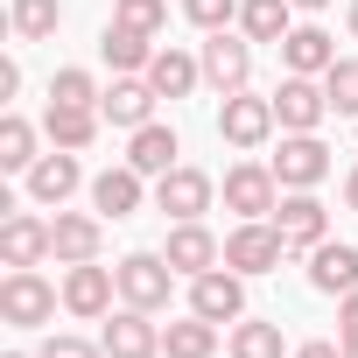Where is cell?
I'll return each mask as SVG.
<instances>
[{"instance_id":"cell-27","label":"cell","mask_w":358,"mask_h":358,"mask_svg":"<svg viewBox=\"0 0 358 358\" xmlns=\"http://www.w3.org/2000/svg\"><path fill=\"white\" fill-rule=\"evenodd\" d=\"M295 29V0H239V36L260 50V43H274L281 50V36Z\"/></svg>"},{"instance_id":"cell-29","label":"cell","mask_w":358,"mask_h":358,"mask_svg":"<svg viewBox=\"0 0 358 358\" xmlns=\"http://www.w3.org/2000/svg\"><path fill=\"white\" fill-rule=\"evenodd\" d=\"M225 351H232V358H281V323H267V316H239V323L225 330Z\"/></svg>"},{"instance_id":"cell-15","label":"cell","mask_w":358,"mask_h":358,"mask_svg":"<svg viewBox=\"0 0 358 358\" xmlns=\"http://www.w3.org/2000/svg\"><path fill=\"white\" fill-rule=\"evenodd\" d=\"M141 204H148V176H141L134 162H120V169H99V176H92V211H99L106 225L134 218Z\"/></svg>"},{"instance_id":"cell-14","label":"cell","mask_w":358,"mask_h":358,"mask_svg":"<svg viewBox=\"0 0 358 358\" xmlns=\"http://www.w3.org/2000/svg\"><path fill=\"white\" fill-rule=\"evenodd\" d=\"M99 344H106V358H162V323L148 316V309H113L106 316V330H99Z\"/></svg>"},{"instance_id":"cell-16","label":"cell","mask_w":358,"mask_h":358,"mask_svg":"<svg viewBox=\"0 0 358 358\" xmlns=\"http://www.w3.org/2000/svg\"><path fill=\"white\" fill-rule=\"evenodd\" d=\"M0 260H8V267H43V260H57L50 218H36V211H8V218H0Z\"/></svg>"},{"instance_id":"cell-39","label":"cell","mask_w":358,"mask_h":358,"mask_svg":"<svg viewBox=\"0 0 358 358\" xmlns=\"http://www.w3.org/2000/svg\"><path fill=\"white\" fill-rule=\"evenodd\" d=\"M344 211H358V169L344 176Z\"/></svg>"},{"instance_id":"cell-37","label":"cell","mask_w":358,"mask_h":358,"mask_svg":"<svg viewBox=\"0 0 358 358\" xmlns=\"http://www.w3.org/2000/svg\"><path fill=\"white\" fill-rule=\"evenodd\" d=\"M295 358H351L337 337H309V344H295Z\"/></svg>"},{"instance_id":"cell-25","label":"cell","mask_w":358,"mask_h":358,"mask_svg":"<svg viewBox=\"0 0 358 358\" xmlns=\"http://www.w3.org/2000/svg\"><path fill=\"white\" fill-rule=\"evenodd\" d=\"M176 155H183V141H176V127H162V120H148V127L127 134V162H134L141 176H169Z\"/></svg>"},{"instance_id":"cell-33","label":"cell","mask_w":358,"mask_h":358,"mask_svg":"<svg viewBox=\"0 0 358 358\" xmlns=\"http://www.w3.org/2000/svg\"><path fill=\"white\" fill-rule=\"evenodd\" d=\"M113 22H127L141 36H162L169 29V0H113Z\"/></svg>"},{"instance_id":"cell-5","label":"cell","mask_w":358,"mask_h":358,"mask_svg":"<svg viewBox=\"0 0 358 358\" xmlns=\"http://www.w3.org/2000/svg\"><path fill=\"white\" fill-rule=\"evenodd\" d=\"M218 204V183L204 169H190V162H176L169 176H155V211L169 218V225H183V218H204Z\"/></svg>"},{"instance_id":"cell-41","label":"cell","mask_w":358,"mask_h":358,"mask_svg":"<svg viewBox=\"0 0 358 358\" xmlns=\"http://www.w3.org/2000/svg\"><path fill=\"white\" fill-rule=\"evenodd\" d=\"M351 36H358V0H351Z\"/></svg>"},{"instance_id":"cell-10","label":"cell","mask_w":358,"mask_h":358,"mask_svg":"<svg viewBox=\"0 0 358 358\" xmlns=\"http://www.w3.org/2000/svg\"><path fill=\"white\" fill-rule=\"evenodd\" d=\"M162 253H169V267L183 274V281H197V274H211V267H225V239L204 225V218H183V225H169V239H162Z\"/></svg>"},{"instance_id":"cell-34","label":"cell","mask_w":358,"mask_h":358,"mask_svg":"<svg viewBox=\"0 0 358 358\" xmlns=\"http://www.w3.org/2000/svg\"><path fill=\"white\" fill-rule=\"evenodd\" d=\"M183 15H190V29L218 36V29H232V22H239V0H183Z\"/></svg>"},{"instance_id":"cell-18","label":"cell","mask_w":358,"mask_h":358,"mask_svg":"<svg viewBox=\"0 0 358 358\" xmlns=\"http://www.w3.org/2000/svg\"><path fill=\"white\" fill-rule=\"evenodd\" d=\"M190 309L211 316V323H239V316H246V274H232V267L197 274V281H190Z\"/></svg>"},{"instance_id":"cell-1","label":"cell","mask_w":358,"mask_h":358,"mask_svg":"<svg viewBox=\"0 0 358 358\" xmlns=\"http://www.w3.org/2000/svg\"><path fill=\"white\" fill-rule=\"evenodd\" d=\"M57 302H64V288H50L43 267H8V281H0V323H15V330L57 323Z\"/></svg>"},{"instance_id":"cell-26","label":"cell","mask_w":358,"mask_h":358,"mask_svg":"<svg viewBox=\"0 0 358 358\" xmlns=\"http://www.w3.org/2000/svg\"><path fill=\"white\" fill-rule=\"evenodd\" d=\"M148 85L162 92V99H190L197 85H204V57H190V50H155V64H148Z\"/></svg>"},{"instance_id":"cell-30","label":"cell","mask_w":358,"mask_h":358,"mask_svg":"<svg viewBox=\"0 0 358 358\" xmlns=\"http://www.w3.org/2000/svg\"><path fill=\"white\" fill-rule=\"evenodd\" d=\"M43 155H36V127L22 120V113H8V120H0V169H8V176H29Z\"/></svg>"},{"instance_id":"cell-4","label":"cell","mask_w":358,"mask_h":358,"mask_svg":"<svg viewBox=\"0 0 358 358\" xmlns=\"http://www.w3.org/2000/svg\"><path fill=\"white\" fill-rule=\"evenodd\" d=\"M281 260H288V239L274 232V218H239V225L225 232V267H232V274L253 281V274H274Z\"/></svg>"},{"instance_id":"cell-24","label":"cell","mask_w":358,"mask_h":358,"mask_svg":"<svg viewBox=\"0 0 358 358\" xmlns=\"http://www.w3.org/2000/svg\"><path fill=\"white\" fill-rule=\"evenodd\" d=\"M225 344V323H211V316H176V323H162V358H211Z\"/></svg>"},{"instance_id":"cell-9","label":"cell","mask_w":358,"mask_h":358,"mask_svg":"<svg viewBox=\"0 0 358 358\" xmlns=\"http://www.w3.org/2000/svg\"><path fill=\"white\" fill-rule=\"evenodd\" d=\"M281 204V176L267 162H232L225 169V211L232 218H274Z\"/></svg>"},{"instance_id":"cell-6","label":"cell","mask_w":358,"mask_h":358,"mask_svg":"<svg viewBox=\"0 0 358 358\" xmlns=\"http://www.w3.org/2000/svg\"><path fill=\"white\" fill-rule=\"evenodd\" d=\"M22 190H29V204H36V211H64V204L85 190V162H78L71 148H50V155L22 176Z\"/></svg>"},{"instance_id":"cell-28","label":"cell","mask_w":358,"mask_h":358,"mask_svg":"<svg viewBox=\"0 0 358 358\" xmlns=\"http://www.w3.org/2000/svg\"><path fill=\"white\" fill-rule=\"evenodd\" d=\"M8 29H15V43H50L64 29V0H15Z\"/></svg>"},{"instance_id":"cell-21","label":"cell","mask_w":358,"mask_h":358,"mask_svg":"<svg viewBox=\"0 0 358 358\" xmlns=\"http://www.w3.org/2000/svg\"><path fill=\"white\" fill-rule=\"evenodd\" d=\"M155 85L148 78H113L106 85V99H99V113H106V127H120V134H134V127H148L155 120Z\"/></svg>"},{"instance_id":"cell-20","label":"cell","mask_w":358,"mask_h":358,"mask_svg":"<svg viewBox=\"0 0 358 358\" xmlns=\"http://www.w3.org/2000/svg\"><path fill=\"white\" fill-rule=\"evenodd\" d=\"M155 36H141V29H127V22H106V36H99V57H106V71L113 78H148V64H155Z\"/></svg>"},{"instance_id":"cell-2","label":"cell","mask_w":358,"mask_h":358,"mask_svg":"<svg viewBox=\"0 0 358 358\" xmlns=\"http://www.w3.org/2000/svg\"><path fill=\"white\" fill-rule=\"evenodd\" d=\"M113 274H120V302H127V309H148V316H155V309H169L176 281H183V274L169 267V253H127Z\"/></svg>"},{"instance_id":"cell-8","label":"cell","mask_w":358,"mask_h":358,"mask_svg":"<svg viewBox=\"0 0 358 358\" xmlns=\"http://www.w3.org/2000/svg\"><path fill=\"white\" fill-rule=\"evenodd\" d=\"M113 295H120V274H113V267H99V260L64 267V309H71L78 323H106V316H113Z\"/></svg>"},{"instance_id":"cell-32","label":"cell","mask_w":358,"mask_h":358,"mask_svg":"<svg viewBox=\"0 0 358 358\" xmlns=\"http://www.w3.org/2000/svg\"><path fill=\"white\" fill-rule=\"evenodd\" d=\"M50 99H57V106H99L106 92H99V78H92V71H78V64H64V71L50 78Z\"/></svg>"},{"instance_id":"cell-22","label":"cell","mask_w":358,"mask_h":358,"mask_svg":"<svg viewBox=\"0 0 358 358\" xmlns=\"http://www.w3.org/2000/svg\"><path fill=\"white\" fill-rule=\"evenodd\" d=\"M99 127H106V113L99 106H43V134H50V148H71V155H85L92 141H99Z\"/></svg>"},{"instance_id":"cell-31","label":"cell","mask_w":358,"mask_h":358,"mask_svg":"<svg viewBox=\"0 0 358 358\" xmlns=\"http://www.w3.org/2000/svg\"><path fill=\"white\" fill-rule=\"evenodd\" d=\"M323 92H330V113L358 120V57H337V64L323 71Z\"/></svg>"},{"instance_id":"cell-42","label":"cell","mask_w":358,"mask_h":358,"mask_svg":"<svg viewBox=\"0 0 358 358\" xmlns=\"http://www.w3.org/2000/svg\"><path fill=\"white\" fill-rule=\"evenodd\" d=\"M8 358H36V351H8Z\"/></svg>"},{"instance_id":"cell-7","label":"cell","mask_w":358,"mask_h":358,"mask_svg":"<svg viewBox=\"0 0 358 358\" xmlns=\"http://www.w3.org/2000/svg\"><path fill=\"white\" fill-rule=\"evenodd\" d=\"M204 85L218 92V99H232V92H246L253 85V43L246 36H232V29H218V36H204Z\"/></svg>"},{"instance_id":"cell-23","label":"cell","mask_w":358,"mask_h":358,"mask_svg":"<svg viewBox=\"0 0 358 358\" xmlns=\"http://www.w3.org/2000/svg\"><path fill=\"white\" fill-rule=\"evenodd\" d=\"M309 288L316 295H351L358 288V246H344V239L309 246Z\"/></svg>"},{"instance_id":"cell-36","label":"cell","mask_w":358,"mask_h":358,"mask_svg":"<svg viewBox=\"0 0 358 358\" xmlns=\"http://www.w3.org/2000/svg\"><path fill=\"white\" fill-rule=\"evenodd\" d=\"M337 344L358 358V288H351V295H337Z\"/></svg>"},{"instance_id":"cell-3","label":"cell","mask_w":358,"mask_h":358,"mask_svg":"<svg viewBox=\"0 0 358 358\" xmlns=\"http://www.w3.org/2000/svg\"><path fill=\"white\" fill-rule=\"evenodd\" d=\"M274 127H281V120H274V99H260L253 85H246V92H232V99L218 106V141H225V148H239V155L267 148V141H274Z\"/></svg>"},{"instance_id":"cell-19","label":"cell","mask_w":358,"mask_h":358,"mask_svg":"<svg viewBox=\"0 0 358 358\" xmlns=\"http://www.w3.org/2000/svg\"><path fill=\"white\" fill-rule=\"evenodd\" d=\"M50 239H57V267L99 260V246H106V218H99V211H57V218H50Z\"/></svg>"},{"instance_id":"cell-38","label":"cell","mask_w":358,"mask_h":358,"mask_svg":"<svg viewBox=\"0 0 358 358\" xmlns=\"http://www.w3.org/2000/svg\"><path fill=\"white\" fill-rule=\"evenodd\" d=\"M15 92H22V64L8 57V64H0V99H15Z\"/></svg>"},{"instance_id":"cell-12","label":"cell","mask_w":358,"mask_h":358,"mask_svg":"<svg viewBox=\"0 0 358 358\" xmlns=\"http://www.w3.org/2000/svg\"><path fill=\"white\" fill-rule=\"evenodd\" d=\"M274 120H281V134H316L323 120H330V92H323V78H281L274 85Z\"/></svg>"},{"instance_id":"cell-17","label":"cell","mask_w":358,"mask_h":358,"mask_svg":"<svg viewBox=\"0 0 358 358\" xmlns=\"http://www.w3.org/2000/svg\"><path fill=\"white\" fill-rule=\"evenodd\" d=\"M337 64V36L323 29V22H295L288 36H281V71H295V78H323Z\"/></svg>"},{"instance_id":"cell-13","label":"cell","mask_w":358,"mask_h":358,"mask_svg":"<svg viewBox=\"0 0 358 358\" xmlns=\"http://www.w3.org/2000/svg\"><path fill=\"white\" fill-rule=\"evenodd\" d=\"M274 232L288 239V253L323 246V239H330V211H323V197H316V190H281V204H274Z\"/></svg>"},{"instance_id":"cell-11","label":"cell","mask_w":358,"mask_h":358,"mask_svg":"<svg viewBox=\"0 0 358 358\" xmlns=\"http://www.w3.org/2000/svg\"><path fill=\"white\" fill-rule=\"evenodd\" d=\"M267 169L281 176V190H316L330 176V148H323V134H281V148L267 155Z\"/></svg>"},{"instance_id":"cell-35","label":"cell","mask_w":358,"mask_h":358,"mask_svg":"<svg viewBox=\"0 0 358 358\" xmlns=\"http://www.w3.org/2000/svg\"><path fill=\"white\" fill-rule=\"evenodd\" d=\"M36 358H106V344H92V337H71V330H50V337L36 344Z\"/></svg>"},{"instance_id":"cell-40","label":"cell","mask_w":358,"mask_h":358,"mask_svg":"<svg viewBox=\"0 0 358 358\" xmlns=\"http://www.w3.org/2000/svg\"><path fill=\"white\" fill-rule=\"evenodd\" d=\"M295 8H302V15H323V8H330V0H295Z\"/></svg>"}]
</instances>
